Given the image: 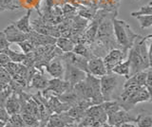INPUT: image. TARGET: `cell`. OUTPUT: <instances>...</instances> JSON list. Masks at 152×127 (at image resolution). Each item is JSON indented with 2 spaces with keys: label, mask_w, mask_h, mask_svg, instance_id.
I'll list each match as a JSON object with an SVG mask.
<instances>
[{
  "label": "cell",
  "mask_w": 152,
  "mask_h": 127,
  "mask_svg": "<svg viewBox=\"0 0 152 127\" xmlns=\"http://www.w3.org/2000/svg\"><path fill=\"white\" fill-rule=\"evenodd\" d=\"M12 93V89L10 86L5 87L2 91H0V106L5 107V103H6L8 98Z\"/></svg>",
  "instance_id": "obj_30"
},
{
  "label": "cell",
  "mask_w": 152,
  "mask_h": 127,
  "mask_svg": "<svg viewBox=\"0 0 152 127\" xmlns=\"http://www.w3.org/2000/svg\"><path fill=\"white\" fill-rule=\"evenodd\" d=\"M9 62H11V60L8 57V55L5 53H0V67H4Z\"/></svg>",
  "instance_id": "obj_37"
},
{
  "label": "cell",
  "mask_w": 152,
  "mask_h": 127,
  "mask_svg": "<svg viewBox=\"0 0 152 127\" xmlns=\"http://www.w3.org/2000/svg\"><path fill=\"white\" fill-rule=\"evenodd\" d=\"M127 57V53L124 52L121 49H112L103 57V61L107 73L111 72V70L117 65L122 63Z\"/></svg>",
  "instance_id": "obj_6"
},
{
  "label": "cell",
  "mask_w": 152,
  "mask_h": 127,
  "mask_svg": "<svg viewBox=\"0 0 152 127\" xmlns=\"http://www.w3.org/2000/svg\"><path fill=\"white\" fill-rule=\"evenodd\" d=\"M135 18H137V20L139 21V24L142 30L152 26V15H140Z\"/></svg>",
  "instance_id": "obj_29"
},
{
  "label": "cell",
  "mask_w": 152,
  "mask_h": 127,
  "mask_svg": "<svg viewBox=\"0 0 152 127\" xmlns=\"http://www.w3.org/2000/svg\"><path fill=\"white\" fill-rule=\"evenodd\" d=\"M66 127H77V123H72V124H69Z\"/></svg>",
  "instance_id": "obj_40"
},
{
  "label": "cell",
  "mask_w": 152,
  "mask_h": 127,
  "mask_svg": "<svg viewBox=\"0 0 152 127\" xmlns=\"http://www.w3.org/2000/svg\"><path fill=\"white\" fill-rule=\"evenodd\" d=\"M65 73H64V80L68 82L71 87H73L76 83L84 81L87 77V72L83 71L77 67H73L69 64L65 63Z\"/></svg>",
  "instance_id": "obj_7"
},
{
  "label": "cell",
  "mask_w": 152,
  "mask_h": 127,
  "mask_svg": "<svg viewBox=\"0 0 152 127\" xmlns=\"http://www.w3.org/2000/svg\"><path fill=\"white\" fill-rule=\"evenodd\" d=\"M5 109L8 114L11 116L13 114H20L21 113V105L19 101V96L15 92H12L5 103Z\"/></svg>",
  "instance_id": "obj_17"
},
{
  "label": "cell",
  "mask_w": 152,
  "mask_h": 127,
  "mask_svg": "<svg viewBox=\"0 0 152 127\" xmlns=\"http://www.w3.org/2000/svg\"><path fill=\"white\" fill-rule=\"evenodd\" d=\"M60 57L62 58V60L64 61L65 63L69 64L73 67H77L83 71L88 73V60L87 58L83 57V56L78 55L74 52H65L62 54Z\"/></svg>",
  "instance_id": "obj_10"
},
{
  "label": "cell",
  "mask_w": 152,
  "mask_h": 127,
  "mask_svg": "<svg viewBox=\"0 0 152 127\" xmlns=\"http://www.w3.org/2000/svg\"><path fill=\"white\" fill-rule=\"evenodd\" d=\"M61 12L64 13L65 15H71V13H76V8L70 6L69 4H66V5L62 8Z\"/></svg>",
  "instance_id": "obj_35"
},
{
  "label": "cell",
  "mask_w": 152,
  "mask_h": 127,
  "mask_svg": "<svg viewBox=\"0 0 152 127\" xmlns=\"http://www.w3.org/2000/svg\"><path fill=\"white\" fill-rule=\"evenodd\" d=\"M106 127H119V126H111V125H109V124H106Z\"/></svg>",
  "instance_id": "obj_43"
},
{
  "label": "cell",
  "mask_w": 152,
  "mask_h": 127,
  "mask_svg": "<svg viewBox=\"0 0 152 127\" xmlns=\"http://www.w3.org/2000/svg\"><path fill=\"white\" fill-rule=\"evenodd\" d=\"M48 82L49 80L46 78L44 73L40 71H37L33 76L31 77L30 83H28V86L31 88H34L36 90L43 91L48 86Z\"/></svg>",
  "instance_id": "obj_18"
},
{
  "label": "cell",
  "mask_w": 152,
  "mask_h": 127,
  "mask_svg": "<svg viewBox=\"0 0 152 127\" xmlns=\"http://www.w3.org/2000/svg\"><path fill=\"white\" fill-rule=\"evenodd\" d=\"M136 1H139V0H136Z\"/></svg>",
  "instance_id": "obj_44"
},
{
  "label": "cell",
  "mask_w": 152,
  "mask_h": 127,
  "mask_svg": "<svg viewBox=\"0 0 152 127\" xmlns=\"http://www.w3.org/2000/svg\"><path fill=\"white\" fill-rule=\"evenodd\" d=\"M129 60L126 58V61L120 63L119 65H117L115 67H114L111 72L114 74H117L119 76H123L125 79L129 78Z\"/></svg>",
  "instance_id": "obj_23"
},
{
  "label": "cell",
  "mask_w": 152,
  "mask_h": 127,
  "mask_svg": "<svg viewBox=\"0 0 152 127\" xmlns=\"http://www.w3.org/2000/svg\"><path fill=\"white\" fill-rule=\"evenodd\" d=\"M9 48H11V43L7 40L4 32L0 31V53H4Z\"/></svg>",
  "instance_id": "obj_33"
},
{
  "label": "cell",
  "mask_w": 152,
  "mask_h": 127,
  "mask_svg": "<svg viewBox=\"0 0 152 127\" xmlns=\"http://www.w3.org/2000/svg\"><path fill=\"white\" fill-rule=\"evenodd\" d=\"M151 100V93L145 86H124L119 95L117 102L124 110L129 112L138 103L149 102Z\"/></svg>",
  "instance_id": "obj_2"
},
{
  "label": "cell",
  "mask_w": 152,
  "mask_h": 127,
  "mask_svg": "<svg viewBox=\"0 0 152 127\" xmlns=\"http://www.w3.org/2000/svg\"><path fill=\"white\" fill-rule=\"evenodd\" d=\"M28 40L37 48V46H52L55 45L56 38L50 35H45L38 33V32L31 30L30 33H28Z\"/></svg>",
  "instance_id": "obj_13"
},
{
  "label": "cell",
  "mask_w": 152,
  "mask_h": 127,
  "mask_svg": "<svg viewBox=\"0 0 152 127\" xmlns=\"http://www.w3.org/2000/svg\"><path fill=\"white\" fill-rule=\"evenodd\" d=\"M46 100H47L46 106L48 107V109L50 110L51 114H53V113L59 114V113L66 112L71 107L69 103L61 102L58 99V97L54 95L49 97L48 99H46Z\"/></svg>",
  "instance_id": "obj_14"
},
{
  "label": "cell",
  "mask_w": 152,
  "mask_h": 127,
  "mask_svg": "<svg viewBox=\"0 0 152 127\" xmlns=\"http://www.w3.org/2000/svg\"><path fill=\"white\" fill-rule=\"evenodd\" d=\"M152 15V2H149L147 5L142 6L139 11L132 12L130 13L131 17H137L140 15Z\"/></svg>",
  "instance_id": "obj_27"
},
{
  "label": "cell",
  "mask_w": 152,
  "mask_h": 127,
  "mask_svg": "<svg viewBox=\"0 0 152 127\" xmlns=\"http://www.w3.org/2000/svg\"><path fill=\"white\" fill-rule=\"evenodd\" d=\"M8 86H9V84L4 83H2V82H0V91H2L3 89H4L5 87H7Z\"/></svg>",
  "instance_id": "obj_39"
},
{
  "label": "cell",
  "mask_w": 152,
  "mask_h": 127,
  "mask_svg": "<svg viewBox=\"0 0 152 127\" xmlns=\"http://www.w3.org/2000/svg\"><path fill=\"white\" fill-rule=\"evenodd\" d=\"M5 123H6V122H3V121H0V127H4V125H5Z\"/></svg>",
  "instance_id": "obj_42"
},
{
  "label": "cell",
  "mask_w": 152,
  "mask_h": 127,
  "mask_svg": "<svg viewBox=\"0 0 152 127\" xmlns=\"http://www.w3.org/2000/svg\"><path fill=\"white\" fill-rule=\"evenodd\" d=\"M151 35L139 36L128 50L127 59L129 60V76L137 72L144 71L151 67Z\"/></svg>",
  "instance_id": "obj_1"
},
{
  "label": "cell",
  "mask_w": 152,
  "mask_h": 127,
  "mask_svg": "<svg viewBox=\"0 0 152 127\" xmlns=\"http://www.w3.org/2000/svg\"><path fill=\"white\" fill-rule=\"evenodd\" d=\"M72 123H76L75 120L69 117L66 112L59 113V114L53 113L50 116L45 127H66V125Z\"/></svg>",
  "instance_id": "obj_11"
},
{
  "label": "cell",
  "mask_w": 152,
  "mask_h": 127,
  "mask_svg": "<svg viewBox=\"0 0 152 127\" xmlns=\"http://www.w3.org/2000/svg\"><path fill=\"white\" fill-rule=\"evenodd\" d=\"M88 73L94 77L101 78L107 73L102 57L94 56L88 62Z\"/></svg>",
  "instance_id": "obj_12"
},
{
  "label": "cell",
  "mask_w": 152,
  "mask_h": 127,
  "mask_svg": "<svg viewBox=\"0 0 152 127\" xmlns=\"http://www.w3.org/2000/svg\"><path fill=\"white\" fill-rule=\"evenodd\" d=\"M146 74L147 69L144 71L137 72L135 74L129 76V78L126 79V82L124 83V86H145V80H146Z\"/></svg>",
  "instance_id": "obj_20"
},
{
  "label": "cell",
  "mask_w": 152,
  "mask_h": 127,
  "mask_svg": "<svg viewBox=\"0 0 152 127\" xmlns=\"http://www.w3.org/2000/svg\"><path fill=\"white\" fill-rule=\"evenodd\" d=\"M119 127H137V126L134 125V124H132L131 122H126V123L121 124Z\"/></svg>",
  "instance_id": "obj_38"
},
{
  "label": "cell",
  "mask_w": 152,
  "mask_h": 127,
  "mask_svg": "<svg viewBox=\"0 0 152 127\" xmlns=\"http://www.w3.org/2000/svg\"><path fill=\"white\" fill-rule=\"evenodd\" d=\"M152 71H151V68H147V74H146V80H145V87L146 89L151 93V86H152Z\"/></svg>",
  "instance_id": "obj_34"
},
{
  "label": "cell",
  "mask_w": 152,
  "mask_h": 127,
  "mask_svg": "<svg viewBox=\"0 0 152 127\" xmlns=\"http://www.w3.org/2000/svg\"><path fill=\"white\" fill-rule=\"evenodd\" d=\"M23 127H27V126H23Z\"/></svg>",
  "instance_id": "obj_45"
},
{
  "label": "cell",
  "mask_w": 152,
  "mask_h": 127,
  "mask_svg": "<svg viewBox=\"0 0 152 127\" xmlns=\"http://www.w3.org/2000/svg\"><path fill=\"white\" fill-rule=\"evenodd\" d=\"M5 36H6L7 40L10 42V43H20V42H23L28 39V33H24L21 30H19L18 29H16L12 24L9 25L7 28L2 30Z\"/></svg>",
  "instance_id": "obj_15"
},
{
  "label": "cell",
  "mask_w": 152,
  "mask_h": 127,
  "mask_svg": "<svg viewBox=\"0 0 152 127\" xmlns=\"http://www.w3.org/2000/svg\"><path fill=\"white\" fill-rule=\"evenodd\" d=\"M31 15V10H28L26 15H23L22 17H20L15 22H13L12 25L15 27L16 29H18L19 30L24 32V33H30V32L32 30L31 25L30 23Z\"/></svg>",
  "instance_id": "obj_19"
},
{
  "label": "cell",
  "mask_w": 152,
  "mask_h": 127,
  "mask_svg": "<svg viewBox=\"0 0 152 127\" xmlns=\"http://www.w3.org/2000/svg\"><path fill=\"white\" fill-rule=\"evenodd\" d=\"M18 46H20V49L23 50V53H25V54H27L28 52H31V51H33L35 49V46H33L28 39L23 42H20V43H18Z\"/></svg>",
  "instance_id": "obj_32"
},
{
  "label": "cell",
  "mask_w": 152,
  "mask_h": 127,
  "mask_svg": "<svg viewBox=\"0 0 152 127\" xmlns=\"http://www.w3.org/2000/svg\"><path fill=\"white\" fill-rule=\"evenodd\" d=\"M55 46L65 53V52H71L74 49L75 44L69 38L60 36L58 38H56Z\"/></svg>",
  "instance_id": "obj_22"
},
{
  "label": "cell",
  "mask_w": 152,
  "mask_h": 127,
  "mask_svg": "<svg viewBox=\"0 0 152 127\" xmlns=\"http://www.w3.org/2000/svg\"><path fill=\"white\" fill-rule=\"evenodd\" d=\"M71 88L72 87L70 86V84L66 81H65L64 79L52 78L49 80L47 88L44 89L43 91H41V94L45 99H48L52 95H54V96L62 95V94L69 91Z\"/></svg>",
  "instance_id": "obj_5"
},
{
  "label": "cell",
  "mask_w": 152,
  "mask_h": 127,
  "mask_svg": "<svg viewBox=\"0 0 152 127\" xmlns=\"http://www.w3.org/2000/svg\"><path fill=\"white\" fill-rule=\"evenodd\" d=\"M85 115L92 118V119L96 122H98L100 125L107 123V116L106 114V112L104 111L101 105H95L89 106L88 109L86 110Z\"/></svg>",
  "instance_id": "obj_16"
},
{
  "label": "cell",
  "mask_w": 152,
  "mask_h": 127,
  "mask_svg": "<svg viewBox=\"0 0 152 127\" xmlns=\"http://www.w3.org/2000/svg\"><path fill=\"white\" fill-rule=\"evenodd\" d=\"M21 117L23 119L25 126L27 127H40V120L35 116L28 113H21Z\"/></svg>",
  "instance_id": "obj_25"
},
{
  "label": "cell",
  "mask_w": 152,
  "mask_h": 127,
  "mask_svg": "<svg viewBox=\"0 0 152 127\" xmlns=\"http://www.w3.org/2000/svg\"><path fill=\"white\" fill-rule=\"evenodd\" d=\"M135 117H133L129 112L124 110L123 108L119 109L118 111L114 112L113 114L107 116V123L111 126H120L126 122H134Z\"/></svg>",
  "instance_id": "obj_9"
},
{
  "label": "cell",
  "mask_w": 152,
  "mask_h": 127,
  "mask_svg": "<svg viewBox=\"0 0 152 127\" xmlns=\"http://www.w3.org/2000/svg\"><path fill=\"white\" fill-rule=\"evenodd\" d=\"M15 0H0V12L6 10H15L18 7L14 3Z\"/></svg>",
  "instance_id": "obj_31"
},
{
  "label": "cell",
  "mask_w": 152,
  "mask_h": 127,
  "mask_svg": "<svg viewBox=\"0 0 152 127\" xmlns=\"http://www.w3.org/2000/svg\"><path fill=\"white\" fill-rule=\"evenodd\" d=\"M99 80L100 90H101L104 102L117 100L120 95V92H118V90L121 87L122 76H119L112 72H108L101 78H99Z\"/></svg>",
  "instance_id": "obj_4"
},
{
  "label": "cell",
  "mask_w": 152,
  "mask_h": 127,
  "mask_svg": "<svg viewBox=\"0 0 152 127\" xmlns=\"http://www.w3.org/2000/svg\"><path fill=\"white\" fill-rule=\"evenodd\" d=\"M72 52L83 56V57L87 58L88 60L91 59L92 57H94V55L92 54V52L90 51V49H88V46H86L83 43H78V44H75L74 46V49L72 50Z\"/></svg>",
  "instance_id": "obj_24"
},
{
  "label": "cell",
  "mask_w": 152,
  "mask_h": 127,
  "mask_svg": "<svg viewBox=\"0 0 152 127\" xmlns=\"http://www.w3.org/2000/svg\"><path fill=\"white\" fill-rule=\"evenodd\" d=\"M5 54L8 55V57L11 60V62H13V63H23L24 60H25V57H26V54L25 53H19V52H15V51H13L11 49V48L7 49L5 50Z\"/></svg>",
  "instance_id": "obj_26"
},
{
  "label": "cell",
  "mask_w": 152,
  "mask_h": 127,
  "mask_svg": "<svg viewBox=\"0 0 152 127\" xmlns=\"http://www.w3.org/2000/svg\"><path fill=\"white\" fill-rule=\"evenodd\" d=\"M65 62L60 56L51 59L49 63H48L44 70L47 71V73L50 75L52 78L57 79H64V73H65Z\"/></svg>",
  "instance_id": "obj_8"
},
{
  "label": "cell",
  "mask_w": 152,
  "mask_h": 127,
  "mask_svg": "<svg viewBox=\"0 0 152 127\" xmlns=\"http://www.w3.org/2000/svg\"><path fill=\"white\" fill-rule=\"evenodd\" d=\"M7 122H9V123L11 124L12 127H23V126H25V123H24V121H23L21 114L11 115Z\"/></svg>",
  "instance_id": "obj_28"
},
{
  "label": "cell",
  "mask_w": 152,
  "mask_h": 127,
  "mask_svg": "<svg viewBox=\"0 0 152 127\" xmlns=\"http://www.w3.org/2000/svg\"><path fill=\"white\" fill-rule=\"evenodd\" d=\"M113 26V35L118 45V48L121 49L124 52L128 53L135 40L140 35L135 33L132 30L130 26L124 20H120L114 15L111 18Z\"/></svg>",
  "instance_id": "obj_3"
},
{
  "label": "cell",
  "mask_w": 152,
  "mask_h": 127,
  "mask_svg": "<svg viewBox=\"0 0 152 127\" xmlns=\"http://www.w3.org/2000/svg\"><path fill=\"white\" fill-rule=\"evenodd\" d=\"M10 118V115L8 114V112L5 109V107L0 106V121L7 122Z\"/></svg>",
  "instance_id": "obj_36"
},
{
  "label": "cell",
  "mask_w": 152,
  "mask_h": 127,
  "mask_svg": "<svg viewBox=\"0 0 152 127\" xmlns=\"http://www.w3.org/2000/svg\"><path fill=\"white\" fill-rule=\"evenodd\" d=\"M135 123L137 127H152V115L150 112L139 113L135 117Z\"/></svg>",
  "instance_id": "obj_21"
},
{
  "label": "cell",
  "mask_w": 152,
  "mask_h": 127,
  "mask_svg": "<svg viewBox=\"0 0 152 127\" xmlns=\"http://www.w3.org/2000/svg\"><path fill=\"white\" fill-rule=\"evenodd\" d=\"M4 127H12V126L10 124L9 122H6V123H5V125H4Z\"/></svg>",
  "instance_id": "obj_41"
}]
</instances>
